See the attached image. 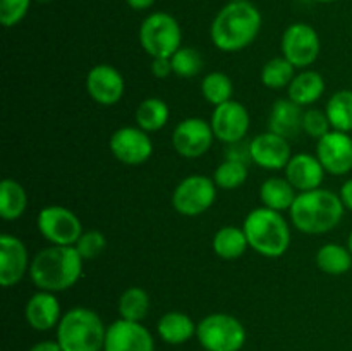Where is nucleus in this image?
I'll list each match as a JSON object with an SVG mask.
<instances>
[{"label":"nucleus","instance_id":"25","mask_svg":"<svg viewBox=\"0 0 352 351\" xmlns=\"http://www.w3.org/2000/svg\"><path fill=\"white\" fill-rule=\"evenodd\" d=\"M296 189L285 178H268L260 186V198L263 206L277 212L291 210L296 200Z\"/></svg>","mask_w":352,"mask_h":351},{"label":"nucleus","instance_id":"27","mask_svg":"<svg viewBox=\"0 0 352 351\" xmlns=\"http://www.w3.org/2000/svg\"><path fill=\"white\" fill-rule=\"evenodd\" d=\"M168 117H170V110H168L167 102L157 96L144 98L134 114L136 126L146 133H157L164 129L168 123Z\"/></svg>","mask_w":352,"mask_h":351},{"label":"nucleus","instance_id":"37","mask_svg":"<svg viewBox=\"0 0 352 351\" xmlns=\"http://www.w3.org/2000/svg\"><path fill=\"white\" fill-rule=\"evenodd\" d=\"M33 0H0V23L3 28L17 26L28 16Z\"/></svg>","mask_w":352,"mask_h":351},{"label":"nucleus","instance_id":"13","mask_svg":"<svg viewBox=\"0 0 352 351\" xmlns=\"http://www.w3.org/2000/svg\"><path fill=\"white\" fill-rule=\"evenodd\" d=\"M210 124H212L215 140L230 145L246 138L251 126V117L243 103L237 100H229L213 109Z\"/></svg>","mask_w":352,"mask_h":351},{"label":"nucleus","instance_id":"16","mask_svg":"<svg viewBox=\"0 0 352 351\" xmlns=\"http://www.w3.org/2000/svg\"><path fill=\"white\" fill-rule=\"evenodd\" d=\"M103 351H155V341L141 322L119 319L107 327Z\"/></svg>","mask_w":352,"mask_h":351},{"label":"nucleus","instance_id":"22","mask_svg":"<svg viewBox=\"0 0 352 351\" xmlns=\"http://www.w3.org/2000/svg\"><path fill=\"white\" fill-rule=\"evenodd\" d=\"M287 92V98L298 103L299 107H309L318 102L325 93V79L313 69H302V72L294 76Z\"/></svg>","mask_w":352,"mask_h":351},{"label":"nucleus","instance_id":"31","mask_svg":"<svg viewBox=\"0 0 352 351\" xmlns=\"http://www.w3.org/2000/svg\"><path fill=\"white\" fill-rule=\"evenodd\" d=\"M294 71V65L280 55V57H274L265 62L260 72V79L270 89L289 88V85H291L296 76Z\"/></svg>","mask_w":352,"mask_h":351},{"label":"nucleus","instance_id":"28","mask_svg":"<svg viewBox=\"0 0 352 351\" xmlns=\"http://www.w3.org/2000/svg\"><path fill=\"white\" fill-rule=\"evenodd\" d=\"M316 265L329 275H344L352 268V253L339 243H327L316 251Z\"/></svg>","mask_w":352,"mask_h":351},{"label":"nucleus","instance_id":"5","mask_svg":"<svg viewBox=\"0 0 352 351\" xmlns=\"http://www.w3.org/2000/svg\"><path fill=\"white\" fill-rule=\"evenodd\" d=\"M105 336L103 320L86 306L65 312L57 326V343L64 351H103Z\"/></svg>","mask_w":352,"mask_h":351},{"label":"nucleus","instance_id":"10","mask_svg":"<svg viewBox=\"0 0 352 351\" xmlns=\"http://www.w3.org/2000/svg\"><path fill=\"white\" fill-rule=\"evenodd\" d=\"M280 50L282 57L287 58L296 69H306L316 62L322 43L315 28L306 23H294L285 28Z\"/></svg>","mask_w":352,"mask_h":351},{"label":"nucleus","instance_id":"11","mask_svg":"<svg viewBox=\"0 0 352 351\" xmlns=\"http://www.w3.org/2000/svg\"><path fill=\"white\" fill-rule=\"evenodd\" d=\"M215 134L212 124L201 117H188L175 126L172 133V147L181 157L198 158L212 148Z\"/></svg>","mask_w":352,"mask_h":351},{"label":"nucleus","instance_id":"46","mask_svg":"<svg viewBox=\"0 0 352 351\" xmlns=\"http://www.w3.org/2000/svg\"><path fill=\"white\" fill-rule=\"evenodd\" d=\"M229 2H239V0H229Z\"/></svg>","mask_w":352,"mask_h":351},{"label":"nucleus","instance_id":"14","mask_svg":"<svg viewBox=\"0 0 352 351\" xmlns=\"http://www.w3.org/2000/svg\"><path fill=\"white\" fill-rule=\"evenodd\" d=\"M316 157L329 174H349L352 171V136L349 133L332 129L316 141Z\"/></svg>","mask_w":352,"mask_h":351},{"label":"nucleus","instance_id":"26","mask_svg":"<svg viewBox=\"0 0 352 351\" xmlns=\"http://www.w3.org/2000/svg\"><path fill=\"white\" fill-rule=\"evenodd\" d=\"M28 209V193L21 182L3 179L0 182V215L7 222L21 219Z\"/></svg>","mask_w":352,"mask_h":351},{"label":"nucleus","instance_id":"19","mask_svg":"<svg viewBox=\"0 0 352 351\" xmlns=\"http://www.w3.org/2000/svg\"><path fill=\"white\" fill-rule=\"evenodd\" d=\"M284 172L285 179L299 193L318 189L327 174L322 162L318 160V157L311 153L292 155L289 164L285 165Z\"/></svg>","mask_w":352,"mask_h":351},{"label":"nucleus","instance_id":"21","mask_svg":"<svg viewBox=\"0 0 352 351\" xmlns=\"http://www.w3.org/2000/svg\"><path fill=\"white\" fill-rule=\"evenodd\" d=\"M302 107L291 98H280L274 102L268 117V131L284 138H294L302 126Z\"/></svg>","mask_w":352,"mask_h":351},{"label":"nucleus","instance_id":"36","mask_svg":"<svg viewBox=\"0 0 352 351\" xmlns=\"http://www.w3.org/2000/svg\"><path fill=\"white\" fill-rule=\"evenodd\" d=\"M301 129L305 131L309 138L318 141L332 131V126H330L329 116H327L325 110L306 109L305 114H302Z\"/></svg>","mask_w":352,"mask_h":351},{"label":"nucleus","instance_id":"30","mask_svg":"<svg viewBox=\"0 0 352 351\" xmlns=\"http://www.w3.org/2000/svg\"><path fill=\"white\" fill-rule=\"evenodd\" d=\"M325 112L336 131L352 133V89H339L327 102Z\"/></svg>","mask_w":352,"mask_h":351},{"label":"nucleus","instance_id":"35","mask_svg":"<svg viewBox=\"0 0 352 351\" xmlns=\"http://www.w3.org/2000/svg\"><path fill=\"white\" fill-rule=\"evenodd\" d=\"M107 246V237L102 231L98 229H88L82 231V234L79 236L78 243L74 244V248L78 250V253L81 255L82 260H93V258L98 257Z\"/></svg>","mask_w":352,"mask_h":351},{"label":"nucleus","instance_id":"44","mask_svg":"<svg viewBox=\"0 0 352 351\" xmlns=\"http://www.w3.org/2000/svg\"><path fill=\"white\" fill-rule=\"evenodd\" d=\"M315 2H320V3H332V2H337V0H315Z\"/></svg>","mask_w":352,"mask_h":351},{"label":"nucleus","instance_id":"17","mask_svg":"<svg viewBox=\"0 0 352 351\" xmlns=\"http://www.w3.org/2000/svg\"><path fill=\"white\" fill-rule=\"evenodd\" d=\"M31 260L23 241L12 234L0 236V284L3 288L16 286L30 274Z\"/></svg>","mask_w":352,"mask_h":351},{"label":"nucleus","instance_id":"12","mask_svg":"<svg viewBox=\"0 0 352 351\" xmlns=\"http://www.w3.org/2000/svg\"><path fill=\"white\" fill-rule=\"evenodd\" d=\"M109 147L113 157L124 165H141L153 155V141L150 133L138 126H124L113 131Z\"/></svg>","mask_w":352,"mask_h":351},{"label":"nucleus","instance_id":"15","mask_svg":"<svg viewBox=\"0 0 352 351\" xmlns=\"http://www.w3.org/2000/svg\"><path fill=\"white\" fill-rule=\"evenodd\" d=\"M86 92L98 105H116L126 92L124 76L110 64L93 65L86 76Z\"/></svg>","mask_w":352,"mask_h":351},{"label":"nucleus","instance_id":"39","mask_svg":"<svg viewBox=\"0 0 352 351\" xmlns=\"http://www.w3.org/2000/svg\"><path fill=\"white\" fill-rule=\"evenodd\" d=\"M151 74L157 79H167L168 76L174 74L170 57H155L151 61Z\"/></svg>","mask_w":352,"mask_h":351},{"label":"nucleus","instance_id":"34","mask_svg":"<svg viewBox=\"0 0 352 351\" xmlns=\"http://www.w3.org/2000/svg\"><path fill=\"white\" fill-rule=\"evenodd\" d=\"M172 69L174 74L179 78H195L201 72L203 69V57L196 48L191 47H181L174 55L170 57Z\"/></svg>","mask_w":352,"mask_h":351},{"label":"nucleus","instance_id":"20","mask_svg":"<svg viewBox=\"0 0 352 351\" xmlns=\"http://www.w3.org/2000/svg\"><path fill=\"white\" fill-rule=\"evenodd\" d=\"M24 317H26V322L30 323V327H33L34 330H40V332H47V330L57 327L62 319V312L55 292L38 289L28 299Z\"/></svg>","mask_w":352,"mask_h":351},{"label":"nucleus","instance_id":"29","mask_svg":"<svg viewBox=\"0 0 352 351\" xmlns=\"http://www.w3.org/2000/svg\"><path fill=\"white\" fill-rule=\"evenodd\" d=\"M150 296L140 286H131L120 295L117 310H119L120 319L131 320V322H141L146 319L150 312Z\"/></svg>","mask_w":352,"mask_h":351},{"label":"nucleus","instance_id":"38","mask_svg":"<svg viewBox=\"0 0 352 351\" xmlns=\"http://www.w3.org/2000/svg\"><path fill=\"white\" fill-rule=\"evenodd\" d=\"M226 158L227 160H236V162H243V164L250 165L251 162V147L250 143L246 141H237V143H230L227 145L226 150Z\"/></svg>","mask_w":352,"mask_h":351},{"label":"nucleus","instance_id":"3","mask_svg":"<svg viewBox=\"0 0 352 351\" xmlns=\"http://www.w3.org/2000/svg\"><path fill=\"white\" fill-rule=\"evenodd\" d=\"M342 200L337 193L329 189H313L298 193L291 210V222L305 234H325L339 226L344 217Z\"/></svg>","mask_w":352,"mask_h":351},{"label":"nucleus","instance_id":"8","mask_svg":"<svg viewBox=\"0 0 352 351\" xmlns=\"http://www.w3.org/2000/svg\"><path fill=\"white\" fill-rule=\"evenodd\" d=\"M217 184L203 174H191L182 179L172 193V206L184 217H198L213 206Z\"/></svg>","mask_w":352,"mask_h":351},{"label":"nucleus","instance_id":"18","mask_svg":"<svg viewBox=\"0 0 352 351\" xmlns=\"http://www.w3.org/2000/svg\"><path fill=\"white\" fill-rule=\"evenodd\" d=\"M251 147V160L258 167L267 169V171H280L285 169L292 157L291 145L284 136L267 131L263 134H258L250 141Z\"/></svg>","mask_w":352,"mask_h":351},{"label":"nucleus","instance_id":"40","mask_svg":"<svg viewBox=\"0 0 352 351\" xmlns=\"http://www.w3.org/2000/svg\"><path fill=\"white\" fill-rule=\"evenodd\" d=\"M339 196L340 200H342L344 206L352 212V179H347V181L340 186Z\"/></svg>","mask_w":352,"mask_h":351},{"label":"nucleus","instance_id":"33","mask_svg":"<svg viewBox=\"0 0 352 351\" xmlns=\"http://www.w3.org/2000/svg\"><path fill=\"white\" fill-rule=\"evenodd\" d=\"M213 181H215L217 188L226 189H237L246 182L248 179V165L243 162L236 160H223L222 164L217 165L215 172H213Z\"/></svg>","mask_w":352,"mask_h":351},{"label":"nucleus","instance_id":"2","mask_svg":"<svg viewBox=\"0 0 352 351\" xmlns=\"http://www.w3.org/2000/svg\"><path fill=\"white\" fill-rule=\"evenodd\" d=\"M82 264L85 260L74 246L50 244L31 258V282L40 291H65L81 279Z\"/></svg>","mask_w":352,"mask_h":351},{"label":"nucleus","instance_id":"41","mask_svg":"<svg viewBox=\"0 0 352 351\" xmlns=\"http://www.w3.org/2000/svg\"><path fill=\"white\" fill-rule=\"evenodd\" d=\"M30 351H64L57 341H40V343L33 344Z\"/></svg>","mask_w":352,"mask_h":351},{"label":"nucleus","instance_id":"45","mask_svg":"<svg viewBox=\"0 0 352 351\" xmlns=\"http://www.w3.org/2000/svg\"><path fill=\"white\" fill-rule=\"evenodd\" d=\"M33 2H38V3H50L52 0H33Z\"/></svg>","mask_w":352,"mask_h":351},{"label":"nucleus","instance_id":"32","mask_svg":"<svg viewBox=\"0 0 352 351\" xmlns=\"http://www.w3.org/2000/svg\"><path fill=\"white\" fill-rule=\"evenodd\" d=\"M234 85L232 79L226 72L213 71L206 74L201 81V95L203 98L213 107H219L222 103L232 100Z\"/></svg>","mask_w":352,"mask_h":351},{"label":"nucleus","instance_id":"9","mask_svg":"<svg viewBox=\"0 0 352 351\" xmlns=\"http://www.w3.org/2000/svg\"><path fill=\"white\" fill-rule=\"evenodd\" d=\"M36 226L41 236L57 246H74L82 234V224L72 210L62 205H48L40 210Z\"/></svg>","mask_w":352,"mask_h":351},{"label":"nucleus","instance_id":"24","mask_svg":"<svg viewBox=\"0 0 352 351\" xmlns=\"http://www.w3.org/2000/svg\"><path fill=\"white\" fill-rule=\"evenodd\" d=\"M213 253L222 260H237L250 248L243 227L223 226L215 233L212 241Z\"/></svg>","mask_w":352,"mask_h":351},{"label":"nucleus","instance_id":"43","mask_svg":"<svg viewBox=\"0 0 352 351\" xmlns=\"http://www.w3.org/2000/svg\"><path fill=\"white\" fill-rule=\"evenodd\" d=\"M347 248H349V250H351V253H352V231H351L349 237H347Z\"/></svg>","mask_w":352,"mask_h":351},{"label":"nucleus","instance_id":"6","mask_svg":"<svg viewBox=\"0 0 352 351\" xmlns=\"http://www.w3.org/2000/svg\"><path fill=\"white\" fill-rule=\"evenodd\" d=\"M140 43L151 58L172 57L182 47L181 24L168 12H151L140 26Z\"/></svg>","mask_w":352,"mask_h":351},{"label":"nucleus","instance_id":"4","mask_svg":"<svg viewBox=\"0 0 352 351\" xmlns=\"http://www.w3.org/2000/svg\"><path fill=\"white\" fill-rule=\"evenodd\" d=\"M250 248L267 258H278L291 246V227L277 210L260 206L251 210L243 224Z\"/></svg>","mask_w":352,"mask_h":351},{"label":"nucleus","instance_id":"42","mask_svg":"<svg viewBox=\"0 0 352 351\" xmlns=\"http://www.w3.org/2000/svg\"><path fill=\"white\" fill-rule=\"evenodd\" d=\"M157 0H126L127 6L133 10H148L155 6Z\"/></svg>","mask_w":352,"mask_h":351},{"label":"nucleus","instance_id":"1","mask_svg":"<svg viewBox=\"0 0 352 351\" xmlns=\"http://www.w3.org/2000/svg\"><path fill=\"white\" fill-rule=\"evenodd\" d=\"M261 12L248 0L229 2L217 12L210 26V38L220 52L234 54L250 47L261 31Z\"/></svg>","mask_w":352,"mask_h":351},{"label":"nucleus","instance_id":"7","mask_svg":"<svg viewBox=\"0 0 352 351\" xmlns=\"http://www.w3.org/2000/svg\"><path fill=\"white\" fill-rule=\"evenodd\" d=\"M246 329L229 313H210L199 320L196 337L205 351H241L246 343Z\"/></svg>","mask_w":352,"mask_h":351},{"label":"nucleus","instance_id":"23","mask_svg":"<svg viewBox=\"0 0 352 351\" xmlns=\"http://www.w3.org/2000/svg\"><path fill=\"white\" fill-rule=\"evenodd\" d=\"M198 323L182 312H167L160 317L157 323L158 336L167 344H184L196 336Z\"/></svg>","mask_w":352,"mask_h":351}]
</instances>
